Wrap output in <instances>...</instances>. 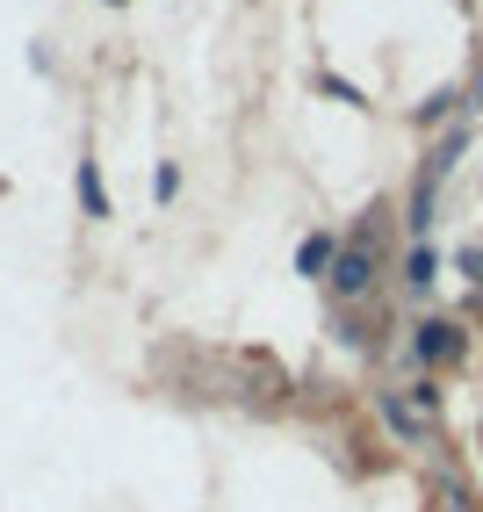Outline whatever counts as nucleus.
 <instances>
[{
  "mask_svg": "<svg viewBox=\"0 0 483 512\" xmlns=\"http://www.w3.org/2000/svg\"><path fill=\"white\" fill-rule=\"evenodd\" d=\"M419 354H426V361H455V354H462L455 325H426V332H419Z\"/></svg>",
  "mask_w": 483,
  "mask_h": 512,
  "instance_id": "f257e3e1",
  "label": "nucleus"
},
{
  "mask_svg": "<svg viewBox=\"0 0 483 512\" xmlns=\"http://www.w3.org/2000/svg\"><path fill=\"white\" fill-rule=\"evenodd\" d=\"M368 275H375V260H368V253H347V260H339V275H332V282L347 289V296H361V289H368Z\"/></svg>",
  "mask_w": 483,
  "mask_h": 512,
  "instance_id": "f03ea898",
  "label": "nucleus"
},
{
  "mask_svg": "<svg viewBox=\"0 0 483 512\" xmlns=\"http://www.w3.org/2000/svg\"><path fill=\"white\" fill-rule=\"evenodd\" d=\"M80 202H87V217H109V195H101V174H94V166H80Z\"/></svg>",
  "mask_w": 483,
  "mask_h": 512,
  "instance_id": "7ed1b4c3",
  "label": "nucleus"
},
{
  "mask_svg": "<svg viewBox=\"0 0 483 512\" xmlns=\"http://www.w3.org/2000/svg\"><path fill=\"white\" fill-rule=\"evenodd\" d=\"M296 260H303V275H318V267L332 260V238H303V253H296Z\"/></svg>",
  "mask_w": 483,
  "mask_h": 512,
  "instance_id": "20e7f679",
  "label": "nucleus"
}]
</instances>
